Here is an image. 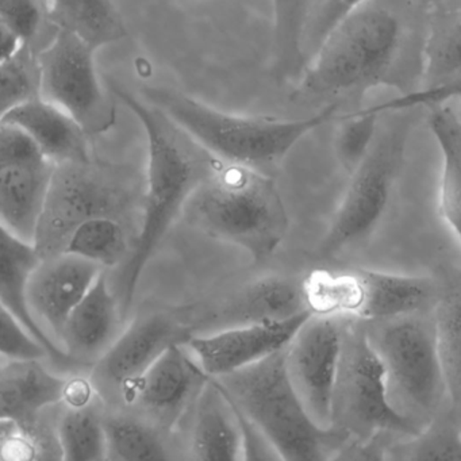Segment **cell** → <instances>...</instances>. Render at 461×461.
<instances>
[{"instance_id":"obj_4","label":"cell","mask_w":461,"mask_h":461,"mask_svg":"<svg viewBox=\"0 0 461 461\" xmlns=\"http://www.w3.org/2000/svg\"><path fill=\"white\" fill-rule=\"evenodd\" d=\"M183 214L212 239L271 258L288 231V214L274 177L221 163L196 188Z\"/></svg>"},{"instance_id":"obj_23","label":"cell","mask_w":461,"mask_h":461,"mask_svg":"<svg viewBox=\"0 0 461 461\" xmlns=\"http://www.w3.org/2000/svg\"><path fill=\"white\" fill-rule=\"evenodd\" d=\"M2 122L23 131L55 167L91 160L87 134L63 110L41 98L18 107Z\"/></svg>"},{"instance_id":"obj_2","label":"cell","mask_w":461,"mask_h":461,"mask_svg":"<svg viewBox=\"0 0 461 461\" xmlns=\"http://www.w3.org/2000/svg\"><path fill=\"white\" fill-rule=\"evenodd\" d=\"M113 94L136 115L148 140L141 222L113 291L128 318L140 279L188 199L222 161L210 155L161 110L118 85Z\"/></svg>"},{"instance_id":"obj_39","label":"cell","mask_w":461,"mask_h":461,"mask_svg":"<svg viewBox=\"0 0 461 461\" xmlns=\"http://www.w3.org/2000/svg\"><path fill=\"white\" fill-rule=\"evenodd\" d=\"M384 436L375 437L369 441L350 439L331 461H384Z\"/></svg>"},{"instance_id":"obj_16","label":"cell","mask_w":461,"mask_h":461,"mask_svg":"<svg viewBox=\"0 0 461 461\" xmlns=\"http://www.w3.org/2000/svg\"><path fill=\"white\" fill-rule=\"evenodd\" d=\"M312 312L274 322L249 323L194 334L185 345L204 374L212 379L226 376L283 352Z\"/></svg>"},{"instance_id":"obj_14","label":"cell","mask_w":461,"mask_h":461,"mask_svg":"<svg viewBox=\"0 0 461 461\" xmlns=\"http://www.w3.org/2000/svg\"><path fill=\"white\" fill-rule=\"evenodd\" d=\"M348 318L312 314L285 349L288 380L310 417L331 428V404Z\"/></svg>"},{"instance_id":"obj_13","label":"cell","mask_w":461,"mask_h":461,"mask_svg":"<svg viewBox=\"0 0 461 461\" xmlns=\"http://www.w3.org/2000/svg\"><path fill=\"white\" fill-rule=\"evenodd\" d=\"M55 166L15 126L0 122V222L34 244Z\"/></svg>"},{"instance_id":"obj_29","label":"cell","mask_w":461,"mask_h":461,"mask_svg":"<svg viewBox=\"0 0 461 461\" xmlns=\"http://www.w3.org/2000/svg\"><path fill=\"white\" fill-rule=\"evenodd\" d=\"M109 461H176L160 429L125 410L106 414Z\"/></svg>"},{"instance_id":"obj_26","label":"cell","mask_w":461,"mask_h":461,"mask_svg":"<svg viewBox=\"0 0 461 461\" xmlns=\"http://www.w3.org/2000/svg\"><path fill=\"white\" fill-rule=\"evenodd\" d=\"M47 18L55 31L72 34L95 53L128 36L122 15L104 0L47 2Z\"/></svg>"},{"instance_id":"obj_35","label":"cell","mask_w":461,"mask_h":461,"mask_svg":"<svg viewBox=\"0 0 461 461\" xmlns=\"http://www.w3.org/2000/svg\"><path fill=\"white\" fill-rule=\"evenodd\" d=\"M382 115L372 114L366 109L349 113L342 117V123L336 134V155L342 168L349 175L357 168L371 147Z\"/></svg>"},{"instance_id":"obj_17","label":"cell","mask_w":461,"mask_h":461,"mask_svg":"<svg viewBox=\"0 0 461 461\" xmlns=\"http://www.w3.org/2000/svg\"><path fill=\"white\" fill-rule=\"evenodd\" d=\"M104 271L66 252L41 258L37 264L26 288V303L37 325L56 345L69 315Z\"/></svg>"},{"instance_id":"obj_30","label":"cell","mask_w":461,"mask_h":461,"mask_svg":"<svg viewBox=\"0 0 461 461\" xmlns=\"http://www.w3.org/2000/svg\"><path fill=\"white\" fill-rule=\"evenodd\" d=\"M434 339L447 402L460 411L461 301L457 283L445 288L433 309Z\"/></svg>"},{"instance_id":"obj_31","label":"cell","mask_w":461,"mask_h":461,"mask_svg":"<svg viewBox=\"0 0 461 461\" xmlns=\"http://www.w3.org/2000/svg\"><path fill=\"white\" fill-rule=\"evenodd\" d=\"M384 461H461L458 411L442 409L420 433L385 445Z\"/></svg>"},{"instance_id":"obj_9","label":"cell","mask_w":461,"mask_h":461,"mask_svg":"<svg viewBox=\"0 0 461 461\" xmlns=\"http://www.w3.org/2000/svg\"><path fill=\"white\" fill-rule=\"evenodd\" d=\"M307 309L369 323L433 312L441 291L430 277L372 269H315L302 280Z\"/></svg>"},{"instance_id":"obj_33","label":"cell","mask_w":461,"mask_h":461,"mask_svg":"<svg viewBox=\"0 0 461 461\" xmlns=\"http://www.w3.org/2000/svg\"><path fill=\"white\" fill-rule=\"evenodd\" d=\"M0 461H61L55 429L36 420L0 422Z\"/></svg>"},{"instance_id":"obj_25","label":"cell","mask_w":461,"mask_h":461,"mask_svg":"<svg viewBox=\"0 0 461 461\" xmlns=\"http://www.w3.org/2000/svg\"><path fill=\"white\" fill-rule=\"evenodd\" d=\"M420 87L460 85L461 2H426Z\"/></svg>"},{"instance_id":"obj_24","label":"cell","mask_w":461,"mask_h":461,"mask_svg":"<svg viewBox=\"0 0 461 461\" xmlns=\"http://www.w3.org/2000/svg\"><path fill=\"white\" fill-rule=\"evenodd\" d=\"M190 450L193 461H241L239 418L215 379H210L194 404Z\"/></svg>"},{"instance_id":"obj_6","label":"cell","mask_w":461,"mask_h":461,"mask_svg":"<svg viewBox=\"0 0 461 461\" xmlns=\"http://www.w3.org/2000/svg\"><path fill=\"white\" fill-rule=\"evenodd\" d=\"M142 198L139 177L122 167L93 160L55 167L34 237L40 258L63 253L69 234L85 221L106 217L129 226Z\"/></svg>"},{"instance_id":"obj_22","label":"cell","mask_w":461,"mask_h":461,"mask_svg":"<svg viewBox=\"0 0 461 461\" xmlns=\"http://www.w3.org/2000/svg\"><path fill=\"white\" fill-rule=\"evenodd\" d=\"M40 260L41 258L34 244L15 236L0 222V303L4 304L23 328L44 348L47 357L63 368H72L75 366L74 363L37 325L26 303L29 279Z\"/></svg>"},{"instance_id":"obj_1","label":"cell","mask_w":461,"mask_h":461,"mask_svg":"<svg viewBox=\"0 0 461 461\" xmlns=\"http://www.w3.org/2000/svg\"><path fill=\"white\" fill-rule=\"evenodd\" d=\"M426 2L412 14L410 4L355 2L291 94L293 101L339 104L358 102L387 86L402 95L420 87Z\"/></svg>"},{"instance_id":"obj_10","label":"cell","mask_w":461,"mask_h":461,"mask_svg":"<svg viewBox=\"0 0 461 461\" xmlns=\"http://www.w3.org/2000/svg\"><path fill=\"white\" fill-rule=\"evenodd\" d=\"M331 425L352 441L361 442L387 434L410 437L422 430L391 407L382 364L366 339L363 322L349 318L342 334Z\"/></svg>"},{"instance_id":"obj_12","label":"cell","mask_w":461,"mask_h":461,"mask_svg":"<svg viewBox=\"0 0 461 461\" xmlns=\"http://www.w3.org/2000/svg\"><path fill=\"white\" fill-rule=\"evenodd\" d=\"M187 323L167 312L142 315L121 331L91 369L90 380L102 403L120 406L129 388L175 344L194 336Z\"/></svg>"},{"instance_id":"obj_3","label":"cell","mask_w":461,"mask_h":461,"mask_svg":"<svg viewBox=\"0 0 461 461\" xmlns=\"http://www.w3.org/2000/svg\"><path fill=\"white\" fill-rule=\"evenodd\" d=\"M145 102L171 118L194 141L222 163L274 177L296 142L336 118L339 104H329L303 120H276L229 114L179 91L147 87Z\"/></svg>"},{"instance_id":"obj_7","label":"cell","mask_w":461,"mask_h":461,"mask_svg":"<svg viewBox=\"0 0 461 461\" xmlns=\"http://www.w3.org/2000/svg\"><path fill=\"white\" fill-rule=\"evenodd\" d=\"M363 325L382 364L391 407L418 428H425L447 402L433 312Z\"/></svg>"},{"instance_id":"obj_32","label":"cell","mask_w":461,"mask_h":461,"mask_svg":"<svg viewBox=\"0 0 461 461\" xmlns=\"http://www.w3.org/2000/svg\"><path fill=\"white\" fill-rule=\"evenodd\" d=\"M131 250L129 226L113 218H93L72 230L63 252L85 258L102 269L125 263Z\"/></svg>"},{"instance_id":"obj_40","label":"cell","mask_w":461,"mask_h":461,"mask_svg":"<svg viewBox=\"0 0 461 461\" xmlns=\"http://www.w3.org/2000/svg\"><path fill=\"white\" fill-rule=\"evenodd\" d=\"M23 48V41L0 21V66L12 60Z\"/></svg>"},{"instance_id":"obj_38","label":"cell","mask_w":461,"mask_h":461,"mask_svg":"<svg viewBox=\"0 0 461 461\" xmlns=\"http://www.w3.org/2000/svg\"><path fill=\"white\" fill-rule=\"evenodd\" d=\"M234 410H236L242 434L241 461H283L269 442L261 436L260 431L240 412L236 406Z\"/></svg>"},{"instance_id":"obj_28","label":"cell","mask_w":461,"mask_h":461,"mask_svg":"<svg viewBox=\"0 0 461 461\" xmlns=\"http://www.w3.org/2000/svg\"><path fill=\"white\" fill-rule=\"evenodd\" d=\"M101 399L77 406L63 404L55 433L61 461H109Z\"/></svg>"},{"instance_id":"obj_5","label":"cell","mask_w":461,"mask_h":461,"mask_svg":"<svg viewBox=\"0 0 461 461\" xmlns=\"http://www.w3.org/2000/svg\"><path fill=\"white\" fill-rule=\"evenodd\" d=\"M215 380L283 461H331L350 441L310 417L288 380L285 350Z\"/></svg>"},{"instance_id":"obj_20","label":"cell","mask_w":461,"mask_h":461,"mask_svg":"<svg viewBox=\"0 0 461 461\" xmlns=\"http://www.w3.org/2000/svg\"><path fill=\"white\" fill-rule=\"evenodd\" d=\"M310 312L304 301L302 280L267 276L256 280L229 298L207 318L209 331L249 323L274 322Z\"/></svg>"},{"instance_id":"obj_8","label":"cell","mask_w":461,"mask_h":461,"mask_svg":"<svg viewBox=\"0 0 461 461\" xmlns=\"http://www.w3.org/2000/svg\"><path fill=\"white\" fill-rule=\"evenodd\" d=\"M415 120L417 112L387 113L380 117L371 147L350 174L341 204L318 247L321 256L339 255L376 228L403 166Z\"/></svg>"},{"instance_id":"obj_15","label":"cell","mask_w":461,"mask_h":461,"mask_svg":"<svg viewBox=\"0 0 461 461\" xmlns=\"http://www.w3.org/2000/svg\"><path fill=\"white\" fill-rule=\"evenodd\" d=\"M210 379L185 342L175 344L129 388L121 407L161 431H172L193 409Z\"/></svg>"},{"instance_id":"obj_36","label":"cell","mask_w":461,"mask_h":461,"mask_svg":"<svg viewBox=\"0 0 461 461\" xmlns=\"http://www.w3.org/2000/svg\"><path fill=\"white\" fill-rule=\"evenodd\" d=\"M0 21L23 41L36 50L34 42L48 23L47 2L0 0Z\"/></svg>"},{"instance_id":"obj_37","label":"cell","mask_w":461,"mask_h":461,"mask_svg":"<svg viewBox=\"0 0 461 461\" xmlns=\"http://www.w3.org/2000/svg\"><path fill=\"white\" fill-rule=\"evenodd\" d=\"M0 356L9 360H42L44 348L23 328L14 315L0 303Z\"/></svg>"},{"instance_id":"obj_27","label":"cell","mask_w":461,"mask_h":461,"mask_svg":"<svg viewBox=\"0 0 461 461\" xmlns=\"http://www.w3.org/2000/svg\"><path fill=\"white\" fill-rule=\"evenodd\" d=\"M429 128L438 142L442 156L438 210L457 247H460L461 218V123L457 113L447 104L429 109Z\"/></svg>"},{"instance_id":"obj_34","label":"cell","mask_w":461,"mask_h":461,"mask_svg":"<svg viewBox=\"0 0 461 461\" xmlns=\"http://www.w3.org/2000/svg\"><path fill=\"white\" fill-rule=\"evenodd\" d=\"M39 50L29 45L0 66V122L14 110L40 98Z\"/></svg>"},{"instance_id":"obj_19","label":"cell","mask_w":461,"mask_h":461,"mask_svg":"<svg viewBox=\"0 0 461 461\" xmlns=\"http://www.w3.org/2000/svg\"><path fill=\"white\" fill-rule=\"evenodd\" d=\"M123 322L125 318L112 282L104 271L69 315L59 336L58 347L74 366H94L120 337Z\"/></svg>"},{"instance_id":"obj_21","label":"cell","mask_w":461,"mask_h":461,"mask_svg":"<svg viewBox=\"0 0 461 461\" xmlns=\"http://www.w3.org/2000/svg\"><path fill=\"white\" fill-rule=\"evenodd\" d=\"M68 380L41 360H10L0 366V422H36L45 410L63 403Z\"/></svg>"},{"instance_id":"obj_11","label":"cell","mask_w":461,"mask_h":461,"mask_svg":"<svg viewBox=\"0 0 461 461\" xmlns=\"http://www.w3.org/2000/svg\"><path fill=\"white\" fill-rule=\"evenodd\" d=\"M40 98L72 118L88 137L106 133L117 106L99 79L95 52L72 34L56 31L37 53Z\"/></svg>"},{"instance_id":"obj_18","label":"cell","mask_w":461,"mask_h":461,"mask_svg":"<svg viewBox=\"0 0 461 461\" xmlns=\"http://www.w3.org/2000/svg\"><path fill=\"white\" fill-rule=\"evenodd\" d=\"M355 2H285L275 6L280 77L301 80Z\"/></svg>"}]
</instances>
